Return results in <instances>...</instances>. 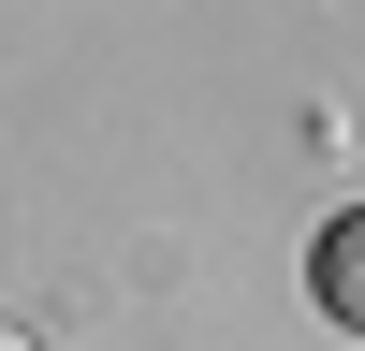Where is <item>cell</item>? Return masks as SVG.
<instances>
[{
  "label": "cell",
  "mask_w": 365,
  "mask_h": 351,
  "mask_svg": "<svg viewBox=\"0 0 365 351\" xmlns=\"http://www.w3.org/2000/svg\"><path fill=\"white\" fill-rule=\"evenodd\" d=\"M0 351H44V337H15V322H0Z\"/></svg>",
  "instance_id": "obj_2"
},
{
  "label": "cell",
  "mask_w": 365,
  "mask_h": 351,
  "mask_svg": "<svg viewBox=\"0 0 365 351\" xmlns=\"http://www.w3.org/2000/svg\"><path fill=\"white\" fill-rule=\"evenodd\" d=\"M307 292H322V322L365 337V205H336V220L307 234Z\"/></svg>",
  "instance_id": "obj_1"
}]
</instances>
